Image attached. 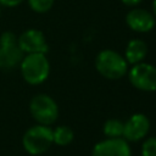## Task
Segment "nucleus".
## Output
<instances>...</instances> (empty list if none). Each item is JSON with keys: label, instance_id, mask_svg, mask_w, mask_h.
Masks as SVG:
<instances>
[{"label": "nucleus", "instance_id": "f257e3e1", "mask_svg": "<svg viewBox=\"0 0 156 156\" xmlns=\"http://www.w3.org/2000/svg\"><path fill=\"white\" fill-rule=\"evenodd\" d=\"M23 79L30 85L43 83L50 73V63L45 54L33 52L23 56L20 63Z\"/></svg>", "mask_w": 156, "mask_h": 156}, {"label": "nucleus", "instance_id": "f03ea898", "mask_svg": "<svg viewBox=\"0 0 156 156\" xmlns=\"http://www.w3.org/2000/svg\"><path fill=\"white\" fill-rule=\"evenodd\" d=\"M54 144L52 129L49 126L37 124L26 130L22 138V145L29 155H41Z\"/></svg>", "mask_w": 156, "mask_h": 156}, {"label": "nucleus", "instance_id": "7ed1b4c3", "mask_svg": "<svg viewBox=\"0 0 156 156\" xmlns=\"http://www.w3.org/2000/svg\"><path fill=\"white\" fill-rule=\"evenodd\" d=\"M127 61L115 50H102L96 60L95 67L98 72L107 79H119L127 73Z\"/></svg>", "mask_w": 156, "mask_h": 156}, {"label": "nucleus", "instance_id": "20e7f679", "mask_svg": "<svg viewBox=\"0 0 156 156\" xmlns=\"http://www.w3.org/2000/svg\"><path fill=\"white\" fill-rule=\"evenodd\" d=\"M29 111L32 117L44 126L52 124L58 117V107L55 100L46 94L35 95L29 102Z\"/></svg>", "mask_w": 156, "mask_h": 156}, {"label": "nucleus", "instance_id": "39448f33", "mask_svg": "<svg viewBox=\"0 0 156 156\" xmlns=\"http://www.w3.org/2000/svg\"><path fill=\"white\" fill-rule=\"evenodd\" d=\"M129 82L133 87L143 91L156 90V67L152 65L139 62L133 65L128 73Z\"/></svg>", "mask_w": 156, "mask_h": 156}, {"label": "nucleus", "instance_id": "423d86ee", "mask_svg": "<svg viewBox=\"0 0 156 156\" xmlns=\"http://www.w3.org/2000/svg\"><path fill=\"white\" fill-rule=\"evenodd\" d=\"M17 45L26 54L41 52L46 54L48 43L45 35L39 29H27L17 38Z\"/></svg>", "mask_w": 156, "mask_h": 156}, {"label": "nucleus", "instance_id": "0eeeda50", "mask_svg": "<svg viewBox=\"0 0 156 156\" xmlns=\"http://www.w3.org/2000/svg\"><path fill=\"white\" fill-rule=\"evenodd\" d=\"M91 156H132V151L124 138H107L93 147Z\"/></svg>", "mask_w": 156, "mask_h": 156}, {"label": "nucleus", "instance_id": "6e6552de", "mask_svg": "<svg viewBox=\"0 0 156 156\" xmlns=\"http://www.w3.org/2000/svg\"><path fill=\"white\" fill-rule=\"evenodd\" d=\"M150 129V121L143 113H135L124 122L123 138L128 141H138L143 139Z\"/></svg>", "mask_w": 156, "mask_h": 156}, {"label": "nucleus", "instance_id": "1a4fd4ad", "mask_svg": "<svg viewBox=\"0 0 156 156\" xmlns=\"http://www.w3.org/2000/svg\"><path fill=\"white\" fill-rule=\"evenodd\" d=\"M126 22L130 29L144 33L154 28L155 16L144 9H134L127 13Z\"/></svg>", "mask_w": 156, "mask_h": 156}, {"label": "nucleus", "instance_id": "9d476101", "mask_svg": "<svg viewBox=\"0 0 156 156\" xmlns=\"http://www.w3.org/2000/svg\"><path fill=\"white\" fill-rule=\"evenodd\" d=\"M23 51L17 44L0 45V69H11L21 63Z\"/></svg>", "mask_w": 156, "mask_h": 156}, {"label": "nucleus", "instance_id": "9b49d317", "mask_svg": "<svg viewBox=\"0 0 156 156\" xmlns=\"http://www.w3.org/2000/svg\"><path fill=\"white\" fill-rule=\"evenodd\" d=\"M147 54V46L141 39H132L126 48V61L128 63L135 65L144 60Z\"/></svg>", "mask_w": 156, "mask_h": 156}, {"label": "nucleus", "instance_id": "f8f14e48", "mask_svg": "<svg viewBox=\"0 0 156 156\" xmlns=\"http://www.w3.org/2000/svg\"><path fill=\"white\" fill-rule=\"evenodd\" d=\"M73 130L67 126H58L52 130V140L60 146H66L73 140Z\"/></svg>", "mask_w": 156, "mask_h": 156}, {"label": "nucleus", "instance_id": "ddd939ff", "mask_svg": "<svg viewBox=\"0 0 156 156\" xmlns=\"http://www.w3.org/2000/svg\"><path fill=\"white\" fill-rule=\"evenodd\" d=\"M123 128L124 122L116 118L107 119L104 123V134L107 138H121L123 135Z\"/></svg>", "mask_w": 156, "mask_h": 156}, {"label": "nucleus", "instance_id": "4468645a", "mask_svg": "<svg viewBox=\"0 0 156 156\" xmlns=\"http://www.w3.org/2000/svg\"><path fill=\"white\" fill-rule=\"evenodd\" d=\"M27 1L30 9L38 13H44L49 11L54 5V0H27Z\"/></svg>", "mask_w": 156, "mask_h": 156}, {"label": "nucleus", "instance_id": "2eb2a0df", "mask_svg": "<svg viewBox=\"0 0 156 156\" xmlns=\"http://www.w3.org/2000/svg\"><path fill=\"white\" fill-rule=\"evenodd\" d=\"M141 156H156V138H149L143 143Z\"/></svg>", "mask_w": 156, "mask_h": 156}, {"label": "nucleus", "instance_id": "dca6fc26", "mask_svg": "<svg viewBox=\"0 0 156 156\" xmlns=\"http://www.w3.org/2000/svg\"><path fill=\"white\" fill-rule=\"evenodd\" d=\"M17 44V38L12 32H4L0 37V45H13Z\"/></svg>", "mask_w": 156, "mask_h": 156}, {"label": "nucleus", "instance_id": "f3484780", "mask_svg": "<svg viewBox=\"0 0 156 156\" xmlns=\"http://www.w3.org/2000/svg\"><path fill=\"white\" fill-rule=\"evenodd\" d=\"M24 0H0V5L5 7H16L21 5Z\"/></svg>", "mask_w": 156, "mask_h": 156}, {"label": "nucleus", "instance_id": "a211bd4d", "mask_svg": "<svg viewBox=\"0 0 156 156\" xmlns=\"http://www.w3.org/2000/svg\"><path fill=\"white\" fill-rule=\"evenodd\" d=\"M143 0H122V2L127 6H135L138 4H140Z\"/></svg>", "mask_w": 156, "mask_h": 156}, {"label": "nucleus", "instance_id": "6ab92c4d", "mask_svg": "<svg viewBox=\"0 0 156 156\" xmlns=\"http://www.w3.org/2000/svg\"><path fill=\"white\" fill-rule=\"evenodd\" d=\"M152 9H154V15L156 16V0H154V4H152Z\"/></svg>", "mask_w": 156, "mask_h": 156}, {"label": "nucleus", "instance_id": "aec40b11", "mask_svg": "<svg viewBox=\"0 0 156 156\" xmlns=\"http://www.w3.org/2000/svg\"><path fill=\"white\" fill-rule=\"evenodd\" d=\"M0 15H1V5H0Z\"/></svg>", "mask_w": 156, "mask_h": 156}]
</instances>
